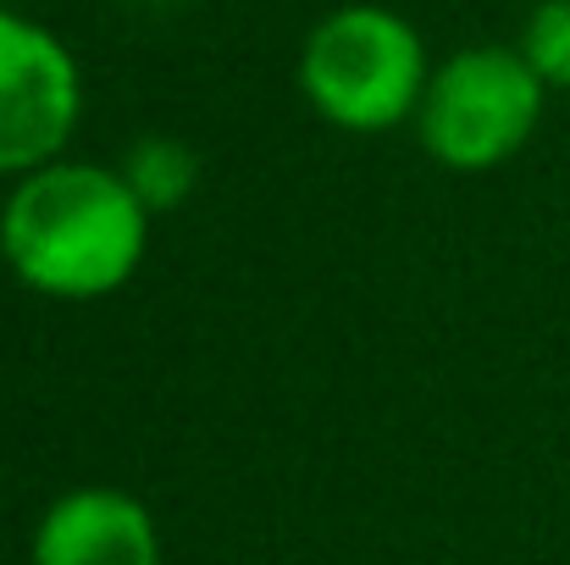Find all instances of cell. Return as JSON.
I'll return each mask as SVG.
<instances>
[{
  "mask_svg": "<svg viewBox=\"0 0 570 565\" xmlns=\"http://www.w3.org/2000/svg\"><path fill=\"white\" fill-rule=\"evenodd\" d=\"M150 250V211L122 167L50 162L17 178L0 211V255L45 300H106Z\"/></svg>",
  "mask_w": 570,
  "mask_h": 565,
  "instance_id": "1",
  "label": "cell"
},
{
  "mask_svg": "<svg viewBox=\"0 0 570 565\" xmlns=\"http://www.w3.org/2000/svg\"><path fill=\"white\" fill-rule=\"evenodd\" d=\"M432 61L410 17L387 6L327 11L299 50V95L311 111L344 134H393L415 123Z\"/></svg>",
  "mask_w": 570,
  "mask_h": 565,
  "instance_id": "2",
  "label": "cell"
},
{
  "mask_svg": "<svg viewBox=\"0 0 570 565\" xmlns=\"http://www.w3.org/2000/svg\"><path fill=\"white\" fill-rule=\"evenodd\" d=\"M543 95L549 84L527 67L521 50L504 45L454 50L426 78L415 111L421 150L449 173H493L510 156H521V145L538 134Z\"/></svg>",
  "mask_w": 570,
  "mask_h": 565,
  "instance_id": "3",
  "label": "cell"
},
{
  "mask_svg": "<svg viewBox=\"0 0 570 565\" xmlns=\"http://www.w3.org/2000/svg\"><path fill=\"white\" fill-rule=\"evenodd\" d=\"M83 117V72L72 50L33 17L0 6V178L61 162Z\"/></svg>",
  "mask_w": 570,
  "mask_h": 565,
  "instance_id": "4",
  "label": "cell"
},
{
  "mask_svg": "<svg viewBox=\"0 0 570 565\" xmlns=\"http://www.w3.org/2000/svg\"><path fill=\"white\" fill-rule=\"evenodd\" d=\"M33 565H161L145 499L122 488H72L33 527Z\"/></svg>",
  "mask_w": 570,
  "mask_h": 565,
  "instance_id": "5",
  "label": "cell"
},
{
  "mask_svg": "<svg viewBox=\"0 0 570 565\" xmlns=\"http://www.w3.org/2000/svg\"><path fill=\"white\" fill-rule=\"evenodd\" d=\"M122 178L128 188L145 199V211L156 216V211H173V205H184L199 184V162H194L189 145H178V139H139L128 156H122Z\"/></svg>",
  "mask_w": 570,
  "mask_h": 565,
  "instance_id": "6",
  "label": "cell"
},
{
  "mask_svg": "<svg viewBox=\"0 0 570 565\" xmlns=\"http://www.w3.org/2000/svg\"><path fill=\"white\" fill-rule=\"evenodd\" d=\"M515 50L549 89H570V0H538Z\"/></svg>",
  "mask_w": 570,
  "mask_h": 565,
  "instance_id": "7",
  "label": "cell"
},
{
  "mask_svg": "<svg viewBox=\"0 0 570 565\" xmlns=\"http://www.w3.org/2000/svg\"><path fill=\"white\" fill-rule=\"evenodd\" d=\"M128 6H173V0H128Z\"/></svg>",
  "mask_w": 570,
  "mask_h": 565,
  "instance_id": "8",
  "label": "cell"
}]
</instances>
